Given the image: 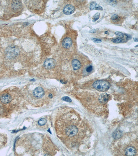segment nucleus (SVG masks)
I'll return each mask as SVG.
<instances>
[{"instance_id": "nucleus-10", "label": "nucleus", "mask_w": 138, "mask_h": 156, "mask_svg": "<svg viewBox=\"0 0 138 156\" xmlns=\"http://www.w3.org/2000/svg\"><path fill=\"white\" fill-rule=\"evenodd\" d=\"M62 44L64 48H69L72 46V41L69 38H66L63 41Z\"/></svg>"}, {"instance_id": "nucleus-6", "label": "nucleus", "mask_w": 138, "mask_h": 156, "mask_svg": "<svg viewBox=\"0 0 138 156\" xmlns=\"http://www.w3.org/2000/svg\"><path fill=\"white\" fill-rule=\"evenodd\" d=\"M22 6L21 2L20 1L14 0L11 3V7L14 11L18 12L21 10Z\"/></svg>"}, {"instance_id": "nucleus-26", "label": "nucleus", "mask_w": 138, "mask_h": 156, "mask_svg": "<svg viewBox=\"0 0 138 156\" xmlns=\"http://www.w3.org/2000/svg\"><path fill=\"white\" fill-rule=\"evenodd\" d=\"M105 33L107 34H109V33L107 31H106L105 32Z\"/></svg>"}, {"instance_id": "nucleus-18", "label": "nucleus", "mask_w": 138, "mask_h": 156, "mask_svg": "<svg viewBox=\"0 0 138 156\" xmlns=\"http://www.w3.org/2000/svg\"><path fill=\"white\" fill-rule=\"evenodd\" d=\"M112 41L114 43H118L122 42V40L118 38L114 39H112Z\"/></svg>"}, {"instance_id": "nucleus-15", "label": "nucleus", "mask_w": 138, "mask_h": 156, "mask_svg": "<svg viewBox=\"0 0 138 156\" xmlns=\"http://www.w3.org/2000/svg\"><path fill=\"white\" fill-rule=\"evenodd\" d=\"M47 121L45 118H42L38 121V124L39 125L41 126L44 125L46 123Z\"/></svg>"}, {"instance_id": "nucleus-24", "label": "nucleus", "mask_w": 138, "mask_h": 156, "mask_svg": "<svg viewBox=\"0 0 138 156\" xmlns=\"http://www.w3.org/2000/svg\"><path fill=\"white\" fill-rule=\"evenodd\" d=\"M135 41L136 42H138V39L137 38H135L134 39Z\"/></svg>"}, {"instance_id": "nucleus-17", "label": "nucleus", "mask_w": 138, "mask_h": 156, "mask_svg": "<svg viewBox=\"0 0 138 156\" xmlns=\"http://www.w3.org/2000/svg\"><path fill=\"white\" fill-rule=\"evenodd\" d=\"M115 34L117 36L118 38L119 39H122L124 37V35L122 33L119 32H115Z\"/></svg>"}, {"instance_id": "nucleus-4", "label": "nucleus", "mask_w": 138, "mask_h": 156, "mask_svg": "<svg viewBox=\"0 0 138 156\" xmlns=\"http://www.w3.org/2000/svg\"><path fill=\"white\" fill-rule=\"evenodd\" d=\"M56 60L53 58H47L46 59L43 63V66L47 69H51L53 68L56 65Z\"/></svg>"}, {"instance_id": "nucleus-19", "label": "nucleus", "mask_w": 138, "mask_h": 156, "mask_svg": "<svg viewBox=\"0 0 138 156\" xmlns=\"http://www.w3.org/2000/svg\"><path fill=\"white\" fill-rule=\"evenodd\" d=\"M119 17L118 16L117 14H114L111 17V19L113 21H116L118 20Z\"/></svg>"}, {"instance_id": "nucleus-3", "label": "nucleus", "mask_w": 138, "mask_h": 156, "mask_svg": "<svg viewBox=\"0 0 138 156\" xmlns=\"http://www.w3.org/2000/svg\"><path fill=\"white\" fill-rule=\"evenodd\" d=\"M20 53V51L17 48L14 46H10L6 49L5 54L9 59H14L17 57Z\"/></svg>"}, {"instance_id": "nucleus-22", "label": "nucleus", "mask_w": 138, "mask_h": 156, "mask_svg": "<svg viewBox=\"0 0 138 156\" xmlns=\"http://www.w3.org/2000/svg\"><path fill=\"white\" fill-rule=\"evenodd\" d=\"M92 40L95 43H99L102 42V41L100 39H97L96 38H92Z\"/></svg>"}, {"instance_id": "nucleus-14", "label": "nucleus", "mask_w": 138, "mask_h": 156, "mask_svg": "<svg viewBox=\"0 0 138 156\" xmlns=\"http://www.w3.org/2000/svg\"><path fill=\"white\" fill-rule=\"evenodd\" d=\"M122 131L119 130H116L113 133V137L115 139H119L122 137Z\"/></svg>"}, {"instance_id": "nucleus-13", "label": "nucleus", "mask_w": 138, "mask_h": 156, "mask_svg": "<svg viewBox=\"0 0 138 156\" xmlns=\"http://www.w3.org/2000/svg\"><path fill=\"white\" fill-rule=\"evenodd\" d=\"M90 10L92 11L93 10H103V8L96 2H92L91 3L90 6Z\"/></svg>"}, {"instance_id": "nucleus-1", "label": "nucleus", "mask_w": 138, "mask_h": 156, "mask_svg": "<svg viewBox=\"0 0 138 156\" xmlns=\"http://www.w3.org/2000/svg\"><path fill=\"white\" fill-rule=\"evenodd\" d=\"M57 123L58 134L64 142L69 143L72 146L79 145L87 135L88 128L81 119L69 120Z\"/></svg>"}, {"instance_id": "nucleus-11", "label": "nucleus", "mask_w": 138, "mask_h": 156, "mask_svg": "<svg viewBox=\"0 0 138 156\" xmlns=\"http://www.w3.org/2000/svg\"><path fill=\"white\" fill-rule=\"evenodd\" d=\"M109 97V95L108 94L106 93L103 94L99 96V100L101 104H105L107 102Z\"/></svg>"}, {"instance_id": "nucleus-25", "label": "nucleus", "mask_w": 138, "mask_h": 156, "mask_svg": "<svg viewBox=\"0 0 138 156\" xmlns=\"http://www.w3.org/2000/svg\"><path fill=\"white\" fill-rule=\"evenodd\" d=\"M61 82L62 83H63V84H65V83H66V82H64V81L63 80H61Z\"/></svg>"}, {"instance_id": "nucleus-8", "label": "nucleus", "mask_w": 138, "mask_h": 156, "mask_svg": "<svg viewBox=\"0 0 138 156\" xmlns=\"http://www.w3.org/2000/svg\"><path fill=\"white\" fill-rule=\"evenodd\" d=\"M136 149L132 146L128 147L125 150V153L126 156H134L136 155Z\"/></svg>"}, {"instance_id": "nucleus-7", "label": "nucleus", "mask_w": 138, "mask_h": 156, "mask_svg": "<svg viewBox=\"0 0 138 156\" xmlns=\"http://www.w3.org/2000/svg\"><path fill=\"white\" fill-rule=\"evenodd\" d=\"M75 11V7L71 5H67L63 9V12L66 15H69L73 14Z\"/></svg>"}, {"instance_id": "nucleus-16", "label": "nucleus", "mask_w": 138, "mask_h": 156, "mask_svg": "<svg viewBox=\"0 0 138 156\" xmlns=\"http://www.w3.org/2000/svg\"><path fill=\"white\" fill-rule=\"evenodd\" d=\"M100 17V13H96L95 15H94L93 17V22H95L96 21H97Z\"/></svg>"}, {"instance_id": "nucleus-21", "label": "nucleus", "mask_w": 138, "mask_h": 156, "mask_svg": "<svg viewBox=\"0 0 138 156\" xmlns=\"http://www.w3.org/2000/svg\"><path fill=\"white\" fill-rule=\"evenodd\" d=\"M93 70V66L90 65L88 67H87L86 68V71H87L88 73H91L92 71Z\"/></svg>"}, {"instance_id": "nucleus-2", "label": "nucleus", "mask_w": 138, "mask_h": 156, "mask_svg": "<svg viewBox=\"0 0 138 156\" xmlns=\"http://www.w3.org/2000/svg\"><path fill=\"white\" fill-rule=\"evenodd\" d=\"M93 86L95 89L100 92H106L110 88L109 83L104 80H98L95 81L93 84Z\"/></svg>"}, {"instance_id": "nucleus-27", "label": "nucleus", "mask_w": 138, "mask_h": 156, "mask_svg": "<svg viewBox=\"0 0 138 156\" xmlns=\"http://www.w3.org/2000/svg\"><path fill=\"white\" fill-rule=\"evenodd\" d=\"M52 95L51 94H50L49 95V97H50V98H52Z\"/></svg>"}, {"instance_id": "nucleus-23", "label": "nucleus", "mask_w": 138, "mask_h": 156, "mask_svg": "<svg viewBox=\"0 0 138 156\" xmlns=\"http://www.w3.org/2000/svg\"><path fill=\"white\" fill-rule=\"evenodd\" d=\"M95 32H96V30H95V29L91 30L90 31V32L92 33H95Z\"/></svg>"}, {"instance_id": "nucleus-20", "label": "nucleus", "mask_w": 138, "mask_h": 156, "mask_svg": "<svg viewBox=\"0 0 138 156\" xmlns=\"http://www.w3.org/2000/svg\"><path fill=\"white\" fill-rule=\"evenodd\" d=\"M63 100L64 101H66V102H72V100L69 97H68V96H65V97H64L62 98Z\"/></svg>"}, {"instance_id": "nucleus-5", "label": "nucleus", "mask_w": 138, "mask_h": 156, "mask_svg": "<svg viewBox=\"0 0 138 156\" xmlns=\"http://www.w3.org/2000/svg\"><path fill=\"white\" fill-rule=\"evenodd\" d=\"M33 95L37 98H42L45 94V92L42 88L38 87L36 88L33 92Z\"/></svg>"}, {"instance_id": "nucleus-12", "label": "nucleus", "mask_w": 138, "mask_h": 156, "mask_svg": "<svg viewBox=\"0 0 138 156\" xmlns=\"http://www.w3.org/2000/svg\"><path fill=\"white\" fill-rule=\"evenodd\" d=\"M72 65L74 69L75 70H78L81 68V65L79 60L74 59L72 62Z\"/></svg>"}, {"instance_id": "nucleus-9", "label": "nucleus", "mask_w": 138, "mask_h": 156, "mask_svg": "<svg viewBox=\"0 0 138 156\" xmlns=\"http://www.w3.org/2000/svg\"><path fill=\"white\" fill-rule=\"evenodd\" d=\"M12 100L11 96L8 94H5L2 95L0 97L1 102L4 104H7L10 103Z\"/></svg>"}]
</instances>
